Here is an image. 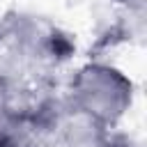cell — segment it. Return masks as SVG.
Returning a JSON list of instances; mask_svg holds the SVG:
<instances>
[{
	"label": "cell",
	"mask_w": 147,
	"mask_h": 147,
	"mask_svg": "<svg viewBox=\"0 0 147 147\" xmlns=\"http://www.w3.org/2000/svg\"><path fill=\"white\" fill-rule=\"evenodd\" d=\"M0 51L5 67H0L16 85V94L57 90V71L74 57L76 41L57 23L9 11L0 21Z\"/></svg>",
	"instance_id": "1"
},
{
	"label": "cell",
	"mask_w": 147,
	"mask_h": 147,
	"mask_svg": "<svg viewBox=\"0 0 147 147\" xmlns=\"http://www.w3.org/2000/svg\"><path fill=\"white\" fill-rule=\"evenodd\" d=\"M64 96L76 108L115 131L133 106L136 83L110 62L87 60L69 76Z\"/></svg>",
	"instance_id": "2"
},
{
	"label": "cell",
	"mask_w": 147,
	"mask_h": 147,
	"mask_svg": "<svg viewBox=\"0 0 147 147\" xmlns=\"http://www.w3.org/2000/svg\"><path fill=\"white\" fill-rule=\"evenodd\" d=\"M14 110L30 117L44 140V147H106L113 136V129L76 108L64 92L57 90Z\"/></svg>",
	"instance_id": "3"
},
{
	"label": "cell",
	"mask_w": 147,
	"mask_h": 147,
	"mask_svg": "<svg viewBox=\"0 0 147 147\" xmlns=\"http://www.w3.org/2000/svg\"><path fill=\"white\" fill-rule=\"evenodd\" d=\"M0 147H44V140L28 115L11 110L0 119Z\"/></svg>",
	"instance_id": "4"
},
{
	"label": "cell",
	"mask_w": 147,
	"mask_h": 147,
	"mask_svg": "<svg viewBox=\"0 0 147 147\" xmlns=\"http://www.w3.org/2000/svg\"><path fill=\"white\" fill-rule=\"evenodd\" d=\"M16 106V85L14 80L0 69V119L9 115Z\"/></svg>",
	"instance_id": "5"
},
{
	"label": "cell",
	"mask_w": 147,
	"mask_h": 147,
	"mask_svg": "<svg viewBox=\"0 0 147 147\" xmlns=\"http://www.w3.org/2000/svg\"><path fill=\"white\" fill-rule=\"evenodd\" d=\"M106 147H142V145L136 142L133 138H129L126 133H117V131H113V136H110V140H108Z\"/></svg>",
	"instance_id": "6"
},
{
	"label": "cell",
	"mask_w": 147,
	"mask_h": 147,
	"mask_svg": "<svg viewBox=\"0 0 147 147\" xmlns=\"http://www.w3.org/2000/svg\"><path fill=\"white\" fill-rule=\"evenodd\" d=\"M115 5H119L124 11L131 14H145V0H113Z\"/></svg>",
	"instance_id": "7"
}]
</instances>
